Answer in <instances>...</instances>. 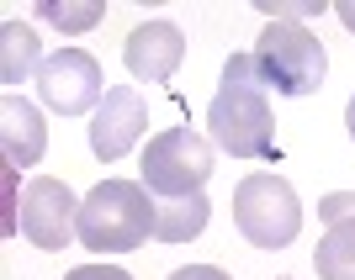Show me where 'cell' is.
Here are the masks:
<instances>
[{
  "instance_id": "obj_1",
  "label": "cell",
  "mask_w": 355,
  "mask_h": 280,
  "mask_svg": "<svg viewBox=\"0 0 355 280\" xmlns=\"http://www.w3.org/2000/svg\"><path fill=\"white\" fill-rule=\"evenodd\" d=\"M207 133L212 148L234 159H276V117L266 101V80L254 69V53H234L223 64V90L207 106Z\"/></svg>"
},
{
  "instance_id": "obj_2",
  "label": "cell",
  "mask_w": 355,
  "mask_h": 280,
  "mask_svg": "<svg viewBox=\"0 0 355 280\" xmlns=\"http://www.w3.org/2000/svg\"><path fill=\"white\" fill-rule=\"evenodd\" d=\"M74 238L90 254H128L154 238V196L144 191V180H101L80 201Z\"/></svg>"
},
{
  "instance_id": "obj_3",
  "label": "cell",
  "mask_w": 355,
  "mask_h": 280,
  "mask_svg": "<svg viewBox=\"0 0 355 280\" xmlns=\"http://www.w3.org/2000/svg\"><path fill=\"white\" fill-rule=\"evenodd\" d=\"M254 69L276 95H313L329 74V53L308 27L297 21H270L254 43Z\"/></svg>"
},
{
  "instance_id": "obj_4",
  "label": "cell",
  "mask_w": 355,
  "mask_h": 280,
  "mask_svg": "<svg viewBox=\"0 0 355 280\" xmlns=\"http://www.w3.org/2000/svg\"><path fill=\"white\" fill-rule=\"evenodd\" d=\"M234 222L254 249H286L302 233V201H297V191L282 175L254 169V175L239 180V191H234Z\"/></svg>"
},
{
  "instance_id": "obj_5",
  "label": "cell",
  "mask_w": 355,
  "mask_h": 280,
  "mask_svg": "<svg viewBox=\"0 0 355 280\" xmlns=\"http://www.w3.org/2000/svg\"><path fill=\"white\" fill-rule=\"evenodd\" d=\"M212 175V138L191 133V127H170V133L148 138L144 148V191L154 201L170 196H196Z\"/></svg>"
},
{
  "instance_id": "obj_6",
  "label": "cell",
  "mask_w": 355,
  "mask_h": 280,
  "mask_svg": "<svg viewBox=\"0 0 355 280\" xmlns=\"http://www.w3.org/2000/svg\"><path fill=\"white\" fill-rule=\"evenodd\" d=\"M37 95H43V106L64 111V117H80V111L106 101L101 64L90 59L85 48H59V53H48L43 69H37Z\"/></svg>"
},
{
  "instance_id": "obj_7",
  "label": "cell",
  "mask_w": 355,
  "mask_h": 280,
  "mask_svg": "<svg viewBox=\"0 0 355 280\" xmlns=\"http://www.w3.org/2000/svg\"><path fill=\"white\" fill-rule=\"evenodd\" d=\"M74 222H80V201L64 180L37 175L21 196V233L37 243V249H64L74 238Z\"/></svg>"
},
{
  "instance_id": "obj_8",
  "label": "cell",
  "mask_w": 355,
  "mask_h": 280,
  "mask_svg": "<svg viewBox=\"0 0 355 280\" xmlns=\"http://www.w3.org/2000/svg\"><path fill=\"white\" fill-rule=\"evenodd\" d=\"M144 127H148L144 95H138L133 85H112L106 101L96 106V117H90V153H96L101 164L122 159V153L144 138Z\"/></svg>"
},
{
  "instance_id": "obj_9",
  "label": "cell",
  "mask_w": 355,
  "mask_h": 280,
  "mask_svg": "<svg viewBox=\"0 0 355 280\" xmlns=\"http://www.w3.org/2000/svg\"><path fill=\"white\" fill-rule=\"evenodd\" d=\"M122 59H128V74H133V80L164 85V80L180 69V59H186V37H180L175 21H144V27L128 32Z\"/></svg>"
},
{
  "instance_id": "obj_10",
  "label": "cell",
  "mask_w": 355,
  "mask_h": 280,
  "mask_svg": "<svg viewBox=\"0 0 355 280\" xmlns=\"http://www.w3.org/2000/svg\"><path fill=\"white\" fill-rule=\"evenodd\" d=\"M0 143H6V164L11 169H32L48 148V127L37 117V106L21 101V95H6L0 101Z\"/></svg>"
},
{
  "instance_id": "obj_11",
  "label": "cell",
  "mask_w": 355,
  "mask_h": 280,
  "mask_svg": "<svg viewBox=\"0 0 355 280\" xmlns=\"http://www.w3.org/2000/svg\"><path fill=\"white\" fill-rule=\"evenodd\" d=\"M212 217V201L202 191L196 196H170V201H154V238L159 243H191Z\"/></svg>"
},
{
  "instance_id": "obj_12",
  "label": "cell",
  "mask_w": 355,
  "mask_h": 280,
  "mask_svg": "<svg viewBox=\"0 0 355 280\" xmlns=\"http://www.w3.org/2000/svg\"><path fill=\"white\" fill-rule=\"evenodd\" d=\"M43 69V48H37V32L27 27V21H6L0 27V85H6V95H11L27 74Z\"/></svg>"
},
{
  "instance_id": "obj_13",
  "label": "cell",
  "mask_w": 355,
  "mask_h": 280,
  "mask_svg": "<svg viewBox=\"0 0 355 280\" xmlns=\"http://www.w3.org/2000/svg\"><path fill=\"white\" fill-rule=\"evenodd\" d=\"M313 270H318V280H355V217L334 222V227L318 238Z\"/></svg>"
},
{
  "instance_id": "obj_14",
  "label": "cell",
  "mask_w": 355,
  "mask_h": 280,
  "mask_svg": "<svg viewBox=\"0 0 355 280\" xmlns=\"http://www.w3.org/2000/svg\"><path fill=\"white\" fill-rule=\"evenodd\" d=\"M37 16L59 32H90L101 21V0H37Z\"/></svg>"
},
{
  "instance_id": "obj_15",
  "label": "cell",
  "mask_w": 355,
  "mask_h": 280,
  "mask_svg": "<svg viewBox=\"0 0 355 280\" xmlns=\"http://www.w3.org/2000/svg\"><path fill=\"white\" fill-rule=\"evenodd\" d=\"M260 11L270 16V21H308V16H324V0H254Z\"/></svg>"
},
{
  "instance_id": "obj_16",
  "label": "cell",
  "mask_w": 355,
  "mask_h": 280,
  "mask_svg": "<svg viewBox=\"0 0 355 280\" xmlns=\"http://www.w3.org/2000/svg\"><path fill=\"white\" fill-rule=\"evenodd\" d=\"M318 217L334 227V222H350L355 217V191H334V196H324L318 201Z\"/></svg>"
},
{
  "instance_id": "obj_17",
  "label": "cell",
  "mask_w": 355,
  "mask_h": 280,
  "mask_svg": "<svg viewBox=\"0 0 355 280\" xmlns=\"http://www.w3.org/2000/svg\"><path fill=\"white\" fill-rule=\"evenodd\" d=\"M64 280H133V275L117 270V265H80V270H69Z\"/></svg>"
},
{
  "instance_id": "obj_18",
  "label": "cell",
  "mask_w": 355,
  "mask_h": 280,
  "mask_svg": "<svg viewBox=\"0 0 355 280\" xmlns=\"http://www.w3.org/2000/svg\"><path fill=\"white\" fill-rule=\"evenodd\" d=\"M170 280H234V275L218 270V265H186V270H175Z\"/></svg>"
},
{
  "instance_id": "obj_19",
  "label": "cell",
  "mask_w": 355,
  "mask_h": 280,
  "mask_svg": "<svg viewBox=\"0 0 355 280\" xmlns=\"http://www.w3.org/2000/svg\"><path fill=\"white\" fill-rule=\"evenodd\" d=\"M334 11H340V21H345V27L355 32V0H340V6H334Z\"/></svg>"
},
{
  "instance_id": "obj_20",
  "label": "cell",
  "mask_w": 355,
  "mask_h": 280,
  "mask_svg": "<svg viewBox=\"0 0 355 280\" xmlns=\"http://www.w3.org/2000/svg\"><path fill=\"white\" fill-rule=\"evenodd\" d=\"M345 127H350V138H355V95H350V106H345Z\"/></svg>"
}]
</instances>
